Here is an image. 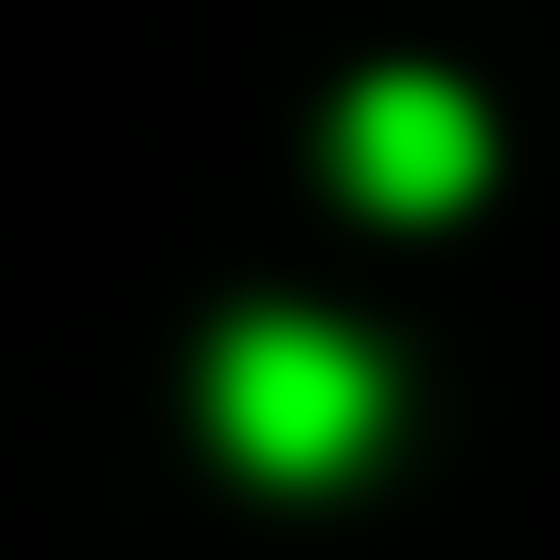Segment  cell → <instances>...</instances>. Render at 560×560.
<instances>
[{
    "instance_id": "obj_2",
    "label": "cell",
    "mask_w": 560,
    "mask_h": 560,
    "mask_svg": "<svg viewBox=\"0 0 560 560\" xmlns=\"http://www.w3.org/2000/svg\"><path fill=\"white\" fill-rule=\"evenodd\" d=\"M332 192L385 228H455L490 192V105L455 70H350L332 88Z\"/></svg>"
},
{
    "instance_id": "obj_1",
    "label": "cell",
    "mask_w": 560,
    "mask_h": 560,
    "mask_svg": "<svg viewBox=\"0 0 560 560\" xmlns=\"http://www.w3.org/2000/svg\"><path fill=\"white\" fill-rule=\"evenodd\" d=\"M210 438H228L245 472L315 490V472H350V455L385 438V350L332 332V315H228V350H210Z\"/></svg>"
}]
</instances>
